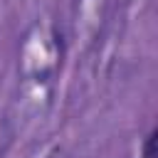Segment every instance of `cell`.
Returning a JSON list of instances; mask_svg holds the SVG:
<instances>
[{
  "label": "cell",
  "mask_w": 158,
  "mask_h": 158,
  "mask_svg": "<svg viewBox=\"0 0 158 158\" xmlns=\"http://www.w3.org/2000/svg\"><path fill=\"white\" fill-rule=\"evenodd\" d=\"M153 146H156V133L148 138V146H146V158H153Z\"/></svg>",
  "instance_id": "6da1fadb"
}]
</instances>
